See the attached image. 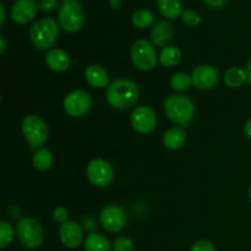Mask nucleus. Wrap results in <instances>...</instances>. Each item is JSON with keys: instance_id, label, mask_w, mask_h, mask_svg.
Returning a JSON list of instances; mask_svg holds the SVG:
<instances>
[{"instance_id": "obj_1", "label": "nucleus", "mask_w": 251, "mask_h": 251, "mask_svg": "<svg viewBox=\"0 0 251 251\" xmlns=\"http://www.w3.org/2000/svg\"><path fill=\"white\" fill-rule=\"evenodd\" d=\"M140 90L134 81L115 80L105 91L108 103L117 109H127L137 102Z\"/></svg>"}, {"instance_id": "obj_2", "label": "nucleus", "mask_w": 251, "mask_h": 251, "mask_svg": "<svg viewBox=\"0 0 251 251\" xmlns=\"http://www.w3.org/2000/svg\"><path fill=\"white\" fill-rule=\"evenodd\" d=\"M164 113L174 124L188 126L195 115V105L186 96L173 95L164 102Z\"/></svg>"}, {"instance_id": "obj_3", "label": "nucleus", "mask_w": 251, "mask_h": 251, "mask_svg": "<svg viewBox=\"0 0 251 251\" xmlns=\"http://www.w3.org/2000/svg\"><path fill=\"white\" fill-rule=\"evenodd\" d=\"M59 37V25L50 17L38 20L29 29V38L36 48L47 50L55 44Z\"/></svg>"}, {"instance_id": "obj_4", "label": "nucleus", "mask_w": 251, "mask_h": 251, "mask_svg": "<svg viewBox=\"0 0 251 251\" xmlns=\"http://www.w3.org/2000/svg\"><path fill=\"white\" fill-rule=\"evenodd\" d=\"M16 234L20 243L27 249H37L44 240V230L41 223L34 218L25 217L17 222Z\"/></svg>"}, {"instance_id": "obj_5", "label": "nucleus", "mask_w": 251, "mask_h": 251, "mask_svg": "<svg viewBox=\"0 0 251 251\" xmlns=\"http://www.w3.org/2000/svg\"><path fill=\"white\" fill-rule=\"evenodd\" d=\"M59 25L66 32H77L85 24V12L78 0H69L64 2L58 12Z\"/></svg>"}, {"instance_id": "obj_6", "label": "nucleus", "mask_w": 251, "mask_h": 251, "mask_svg": "<svg viewBox=\"0 0 251 251\" xmlns=\"http://www.w3.org/2000/svg\"><path fill=\"white\" fill-rule=\"evenodd\" d=\"M131 60L141 71H151L157 66L159 56L154 47L146 39H137L131 47Z\"/></svg>"}, {"instance_id": "obj_7", "label": "nucleus", "mask_w": 251, "mask_h": 251, "mask_svg": "<svg viewBox=\"0 0 251 251\" xmlns=\"http://www.w3.org/2000/svg\"><path fill=\"white\" fill-rule=\"evenodd\" d=\"M22 134L32 147L43 146L49 137L48 126L39 115H27L22 122Z\"/></svg>"}, {"instance_id": "obj_8", "label": "nucleus", "mask_w": 251, "mask_h": 251, "mask_svg": "<svg viewBox=\"0 0 251 251\" xmlns=\"http://www.w3.org/2000/svg\"><path fill=\"white\" fill-rule=\"evenodd\" d=\"M87 178L93 185L100 186V188H104L108 186L114 179V169H113L112 164L105 159H93L88 163L87 171Z\"/></svg>"}, {"instance_id": "obj_9", "label": "nucleus", "mask_w": 251, "mask_h": 251, "mask_svg": "<svg viewBox=\"0 0 251 251\" xmlns=\"http://www.w3.org/2000/svg\"><path fill=\"white\" fill-rule=\"evenodd\" d=\"M127 215L119 205H108L100 215V223L107 232H120L126 226Z\"/></svg>"}, {"instance_id": "obj_10", "label": "nucleus", "mask_w": 251, "mask_h": 251, "mask_svg": "<svg viewBox=\"0 0 251 251\" xmlns=\"http://www.w3.org/2000/svg\"><path fill=\"white\" fill-rule=\"evenodd\" d=\"M92 107V98L86 91L75 90L64 100V109L71 117H82L87 114Z\"/></svg>"}, {"instance_id": "obj_11", "label": "nucleus", "mask_w": 251, "mask_h": 251, "mask_svg": "<svg viewBox=\"0 0 251 251\" xmlns=\"http://www.w3.org/2000/svg\"><path fill=\"white\" fill-rule=\"evenodd\" d=\"M131 125L140 134H151L157 125L156 113L147 105H141L132 110L130 115Z\"/></svg>"}, {"instance_id": "obj_12", "label": "nucleus", "mask_w": 251, "mask_h": 251, "mask_svg": "<svg viewBox=\"0 0 251 251\" xmlns=\"http://www.w3.org/2000/svg\"><path fill=\"white\" fill-rule=\"evenodd\" d=\"M193 85L199 90H211L220 80V75L216 68L211 65H199L191 74Z\"/></svg>"}, {"instance_id": "obj_13", "label": "nucleus", "mask_w": 251, "mask_h": 251, "mask_svg": "<svg viewBox=\"0 0 251 251\" xmlns=\"http://www.w3.org/2000/svg\"><path fill=\"white\" fill-rule=\"evenodd\" d=\"M39 5L34 0H16L11 7V19L16 24L26 25L36 17Z\"/></svg>"}, {"instance_id": "obj_14", "label": "nucleus", "mask_w": 251, "mask_h": 251, "mask_svg": "<svg viewBox=\"0 0 251 251\" xmlns=\"http://www.w3.org/2000/svg\"><path fill=\"white\" fill-rule=\"evenodd\" d=\"M59 237L61 243L69 249H76L80 247L83 239L82 228L75 221H68L63 223L59 229Z\"/></svg>"}, {"instance_id": "obj_15", "label": "nucleus", "mask_w": 251, "mask_h": 251, "mask_svg": "<svg viewBox=\"0 0 251 251\" xmlns=\"http://www.w3.org/2000/svg\"><path fill=\"white\" fill-rule=\"evenodd\" d=\"M173 25L168 21H158L157 24H154L153 28L151 31L152 42L157 47H162V48H166V47L169 46V43L173 39Z\"/></svg>"}, {"instance_id": "obj_16", "label": "nucleus", "mask_w": 251, "mask_h": 251, "mask_svg": "<svg viewBox=\"0 0 251 251\" xmlns=\"http://www.w3.org/2000/svg\"><path fill=\"white\" fill-rule=\"evenodd\" d=\"M46 64L50 70L61 73L70 66V58L63 49H50L46 55Z\"/></svg>"}, {"instance_id": "obj_17", "label": "nucleus", "mask_w": 251, "mask_h": 251, "mask_svg": "<svg viewBox=\"0 0 251 251\" xmlns=\"http://www.w3.org/2000/svg\"><path fill=\"white\" fill-rule=\"evenodd\" d=\"M85 77L86 81L90 83L92 87L96 88H103L109 86V75H108V71L105 70L103 66L97 65V64H93L90 65L85 71Z\"/></svg>"}, {"instance_id": "obj_18", "label": "nucleus", "mask_w": 251, "mask_h": 251, "mask_svg": "<svg viewBox=\"0 0 251 251\" xmlns=\"http://www.w3.org/2000/svg\"><path fill=\"white\" fill-rule=\"evenodd\" d=\"M186 141V132L181 127H172L163 135V145L169 150H179Z\"/></svg>"}, {"instance_id": "obj_19", "label": "nucleus", "mask_w": 251, "mask_h": 251, "mask_svg": "<svg viewBox=\"0 0 251 251\" xmlns=\"http://www.w3.org/2000/svg\"><path fill=\"white\" fill-rule=\"evenodd\" d=\"M158 11L167 19H176L184 12L181 0H157Z\"/></svg>"}, {"instance_id": "obj_20", "label": "nucleus", "mask_w": 251, "mask_h": 251, "mask_svg": "<svg viewBox=\"0 0 251 251\" xmlns=\"http://www.w3.org/2000/svg\"><path fill=\"white\" fill-rule=\"evenodd\" d=\"M245 81H248L247 73L240 68H229L226 71L225 75V82L228 87L230 88H238L242 87L244 85Z\"/></svg>"}, {"instance_id": "obj_21", "label": "nucleus", "mask_w": 251, "mask_h": 251, "mask_svg": "<svg viewBox=\"0 0 251 251\" xmlns=\"http://www.w3.org/2000/svg\"><path fill=\"white\" fill-rule=\"evenodd\" d=\"M86 251H110V244L107 238L98 233H92L85 240Z\"/></svg>"}, {"instance_id": "obj_22", "label": "nucleus", "mask_w": 251, "mask_h": 251, "mask_svg": "<svg viewBox=\"0 0 251 251\" xmlns=\"http://www.w3.org/2000/svg\"><path fill=\"white\" fill-rule=\"evenodd\" d=\"M32 162H33L34 168L41 172H47L53 166V154L48 149H39L33 154Z\"/></svg>"}, {"instance_id": "obj_23", "label": "nucleus", "mask_w": 251, "mask_h": 251, "mask_svg": "<svg viewBox=\"0 0 251 251\" xmlns=\"http://www.w3.org/2000/svg\"><path fill=\"white\" fill-rule=\"evenodd\" d=\"M181 60V51L178 47L168 46L162 49L159 54V63L163 66H174Z\"/></svg>"}, {"instance_id": "obj_24", "label": "nucleus", "mask_w": 251, "mask_h": 251, "mask_svg": "<svg viewBox=\"0 0 251 251\" xmlns=\"http://www.w3.org/2000/svg\"><path fill=\"white\" fill-rule=\"evenodd\" d=\"M154 14L151 11V10L146 9H140L137 11H135L132 14V24H134L135 27L137 28H147V27L151 26L154 22Z\"/></svg>"}, {"instance_id": "obj_25", "label": "nucleus", "mask_w": 251, "mask_h": 251, "mask_svg": "<svg viewBox=\"0 0 251 251\" xmlns=\"http://www.w3.org/2000/svg\"><path fill=\"white\" fill-rule=\"evenodd\" d=\"M191 85H193L191 76H189L186 73H176L171 78V86L176 91H186L190 88Z\"/></svg>"}, {"instance_id": "obj_26", "label": "nucleus", "mask_w": 251, "mask_h": 251, "mask_svg": "<svg viewBox=\"0 0 251 251\" xmlns=\"http://www.w3.org/2000/svg\"><path fill=\"white\" fill-rule=\"evenodd\" d=\"M15 237V232H14V228L10 223L5 222L2 221L0 223V248L1 249H5L7 245H10V243L14 240Z\"/></svg>"}, {"instance_id": "obj_27", "label": "nucleus", "mask_w": 251, "mask_h": 251, "mask_svg": "<svg viewBox=\"0 0 251 251\" xmlns=\"http://www.w3.org/2000/svg\"><path fill=\"white\" fill-rule=\"evenodd\" d=\"M181 20H183V22L186 25V26H190V27L198 26V25L201 22L200 15L191 9L184 10V12L181 14Z\"/></svg>"}, {"instance_id": "obj_28", "label": "nucleus", "mask_w": 251, "mask_h": 251, "mask_svg": "<svg viewBox=\"0 0 251 251\" xmlns=\"http://www.w3.org/2000/svg\"><path fill=\"white\" fill-rule=\"evenodd\" d=\"M113 250L114 251H134L135 245L130 238L120 237L113 244Z\"/></svg>"}, {"instance_id": "obj_29", "label": "nucleus", "mask_w": 251, "mask_h": 251, "mask_svg": "<svg viewBox=\"0 0 251 251\" xmlns=\"http://www.w3.org/2000/svg\"><path fill=\"white\" fill-rule=\"evenodd\" d=\"M190 251H216V248L208 240H200L191 247Z\"/></svg>"}, {"instance_id": "obj_30", "label": "nucleus", "mask_w": 251, "mask_h": 251, "mask_svg": "<svg viewBox=\"0 0 251 251\" xmlns=\"http://www.w3.org/2000/svg\"><path fill=\"white\" fill-rule=\"evenodd\" d=\"M68 210L63 206H59L55 210L53 211V218L59 223H65L68 222Z\"/></svg>"}, {"instance_id": "obj_31", "label": "nucleus", "mask_w": 251, "mask_h": 251, "mask_svg": "<svg viewBox=\"0 0 251 251\" xmlns=\"http://www.w3.org/2000/svg\"><path fill=\"white\" fill-rule=\"evenodd\" d=\"M38 5L42 11H53L58 6V0H39Z\"/></svg>"}, {"instance_id": "obj_32", "label": "nucleus", "mask_w": 251, "mask_h": 251, "mask_svg": "<svg viewBox=\"0 0 251 251\" xmlns=\"http://www.w3.org/2000/svg\"><path fill=\"white\" fill-rule=\"evenodd\" d=\"M203 1H205L210 7H213V9H220V7L226 6L229 0H203Z\"/></svg>"}, {"instance_id": "obj_33", "label": "nucleus", "mask_w": 251, "mask_h": 251, "mask_svg": "<svg viewBox=\"0 0 251 251\" xmlns=\"http://www.w3.org/2000/svg\"><path fill=\"white\" fill-rule=\"evenodd\" d=\"M245 134L251 140V118L245 123Z\"/></svg>"}, {"instance_id": "obj_34", "label": "nucleus", "mask_w": 251, "mask_h": 251, "mask_svg": "<svg viewBox=\"0 0 251 251\" xmlns=\"http://www.w3.org/2000/svg\"><path fill=\"white\" fill-rule=\"evenodd\" d=\"M245 73H247V77H248V82L251 85V59L249 60V63H248L247 65V69H245Z\"/></svg>"}, {"instance_id": "obj_35", "label": "nucleus", "mask_w": 251, "mask_h": 251, "mask_svg": "<svg viewBox=\"0 0 251 251\" xmlns=\"http://www.w3.org/2000/svg\"><path fill=\"white\" fill-rule=\"evenodd\" d=\"M0 44H1V49H0V53L4 54L5 49H6V41H5L4 36H0Z\"/></svg>"}, {"instance_id": "obj_36", "label": "nucleus", "mask_w": 251, "mask_h": 251, "mask_svg": "<svg viewBox=\"0 0 251 251\" xmlns=\"http://www.w3.org/2000/svg\"><path fill=\"white\" fill-rule=\"evenodd\" d=\"M110 6L113 7V9H119L120 5H122V1L120 0H110Z\"/></svg>"}, {"instance_id": "obj_37", "label": "nucleus", "mask_w": 251, "mask_h": 251, "mask_svg": "<svg viewBox=\"0 0 251 251\" xmlns=\"http://www.w3.org/2000/svg\"><path fill=\"white\" fill-rule=\"evenodd\" d=\"M0 11H1V22H0V25H4L5 22V7H4V4H0Z\"/></svg>"}, {"instance_id": "obj_38", "label": "nucleus", "mask_w": 251, "mask_h": 251, "mask_svg": "<svg viewBox=\"0 0 251 251\" xmlns=\"http://www.w3.org/2000/svg\"><path fill=\"white\" fill-rule=\"evenodd\" d=\"M249 198H250V201H251V186H250V189H249Z\"/></svg>"}, {"instance_id": "obj_39", "label": "nucleus", "mask_w": 251, "mask_h": 251, "mask_svg": "<svg viewBox=\"0 0 251 251\" xmlns=\"http://www.w3.org/2000/svg\"><path fill=\"white\" fill-rule=\"evenodd\" d=\"M63 1H64V2H66V1H69V0H63Z\"/></svg>"}]
</instances>
